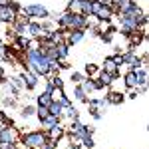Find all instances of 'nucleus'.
Returning <instances> with one entry per match:
<instances>
[{"label": "nucleus", "instance_id": "26", "mask_svg": "<svg viewBox=\"0 0 149 149\" xmlns=\"http://www.w3.org/2000/svg\"><path fill=\"white\" fill-rule=\"evenodd\" d=\"M100 80L105 84V86H109L111 84V80H113V76L109 74V72H102V76H100Z\"/></svg>", "mask_w": 149, "mask_h": 149}, {"label": "nucleus", "instance_id": "10", "mask_svg": "<svg viewBox=\"0 0 149 149\" xmlns=\"http://www.w3.org/2000/svg\"><path fill=\"white\" fill-rule=\"evenodd\" d=\"M84 30H70V34H68V44H78L81 38H84Z\"/></svg>", "mask_w": 149, "mask_h": 149}, {"label": "nucleus", "instance_id": "34", "mask_svg": "<svg viewBox=\"0 0 149 149\" xmlns=\"http://www.w3.org/2000/svg\"><path fill=\"white\" fill-rule=\"evenodd\" d=\"M58 68L60 70H70V64L66 62V60H60V62H58Z\"/></svg>", "mask_w": 149, "mask_h": 149}, {"label": "nucleus", "instance_id": "13", "mask_svg": "<svg viewBox=\"0 0 149 149\" xmlns=\"http://www.w3.org/2000/svg\"><path fill=\"white\" fill-rule=\"evenodd\" d=\"M133 74H135V78H137L139 86H145V84H147V72H145V68H135Z\"/></svg>", "mask_w": 149, "mask_h": 149}, {"label": "nucleus", "instance_id": "39", "mask_svg": "<svg viewBox=\"0 0 149 149\" xmlns=\"http://www.w3.org/2000/svg\"><path fill=\"white\" fill-rule=\"evenodd\" d=\"M0 147H2V141H0Z\"/></svg>", "mask_w": 149, "mask_h": 149}, {"label": "nucleus", "instance_id": "33", "mask_svg": "<svg viewBox=\"0 0 149 149\" xmlns=\"http://www.w3.org/2000/svg\"><path fill=\"white\" fill-rule=\"evenodd\" d=\"M2 103H4L6 107H14V105H16V100H14V97H4Z\"/></svg>", "mask_w": 149, "mask_h": 149}, {"label": "nucleus", "instance_id": "23", "mask_svg": "<svg viewBox=\"0 0 149 149\" xmlns=\"http://www.w3.org/2000/svg\"><path fill=\"white\" fill-rule=\"evenodd\" d=\"M50 84H52V88H62V86H64V80H62L58 74H54V76L50 78Z\"/></svg>", "mask_w": 149, "mask_h": 149}, {"label": "nucleus", "instance_id": "27", "mask_svg": "<svg viewBox=\"0 0 149 149\" xmlns=\"http://www.w3.org/2000/svg\"><path fill=\"white\" fill-rule=\"evenodd\" d=\"M10 84L14 86V88H16V90H22V88H24V81H22V78H20V76L12 78V81H10Z\"/></svg>", "mask_w": 149, "mask_h": 149}, {"label": "nucleus", "instance_id": "11", "mask_svg": "<svg viewBox=\"0 0 149 149\" xmlns=\"http://www.w3.org/2000/svg\"><path fill=\"white\" fill-rule=\"evenodd\" d=\"M28 32L34 36V38H40V36H44V30H42V26L38 22H28Z\"/></svg>", "mask_w": 149, "mask_h": 149}, {"label": "nucleus", "instance_id": "24", "mask_svg": "<svg viewBox=\"0 0 149 149\" xmlns=\"http://www.w3.org/2000/svg\"><path fill=\"white\" fill-rule=\"evenodd\" d=\"M64 109H66V111H64V113L68 115L70 119H76V117H78V109H76V107H74V105H68V107H64Z\"/></svg>", "mask_w": 149, "mask_h": 149}, {"label": "nucleus", "instance_id": "19", "mask_svg": "<svg viewBox=\"0 0 149 149\" xmlns=\"http://www.w3.org/2000/svg\"><path fill=\"white\" fill-rule=\"evenodd\" d=\"M81 90H84L86 93H92L93 90H95V86H93V80H92V78H88V80L84 78V84H81Z\"/></svg>", "mask_w": 149, "mask_h": 149}, {"label": "nucleus", "instance_id": "6", "mask_svg": "<svg viewBox=\"0 0 149 149\" xmlns=\"http://www.w3.org/2000/svg\"><path fill=\"white\" fill-rule=\"evenodd\" d=\"M16 12L12 10L10 6H0V22H4V24H12L14 20H16Z\"/></svg>", "mask_w": 149, "mask_h": 149}, {"label": "nucleus", "instance_id": "25", "mask_svg": "<svg viewBox=\"0 0 149 149\" xmlns=\"http://www.w3.org/2000/svg\"><path fill=\"white\" fill-rule=\"evenodd\" d=\"M32 113H36V107H34V105H26L22 111H20V115H22V117H30Z\"/></svg>", "mask_w": 149, "mask_h": 149}, {"label": "nucleus", "instance_id": "16", "mask_svg": "<svg viewBox=\"0 0 149 149\" xmlns=\"http://www.w3.org/2000/svg\"><path fill=\"white\" fill-rule=\"evenodd\" d=\"M68 12H74V14H81V0H70V4H68Z\"/></svg>", "mask_w": 149, "mask_h": 149}, {"label": "nucleus", "instance_id": "40", "mask_svg": "<svg viewBox=\"0 0 149 149\" xmlns=\"http://www.w3.org/2000/svg\"><path fill=\"white\" fill-rule=\"evenodd\" d=\"M0 60H2V58H0Z\"/></svg>", "mask_w": 149, "mask_h": 149}, {"label": "nucleus", "instance_id": "7", "mask_svg": "<svg viewBox=\"0 0 149 149\" xmlns=\"http://www.w3.org/2000/svg\"><path fill=\"white\" fill-rule=\"evenodd\" d=\"M16 139V129L12 127H0V141L2 143H14Z\"/></svg>", "mask_w": 149, "mask_h": 149}, {"label": "nucleus", "instance_id": "29", "mask_svg": "<svg viewBox=\"0 0 149 149\" xmlns=\"http://www.w3.org/2000/svg\"><path fill=\"white\" fill-rule=\"evenodd\" d=\"M36 113H38V117H40V119H44V117H46V115L50 113V111H48V107H44V105H40V107L36 109Z\"/></svg>", "mask_w": 149, "mask_h": 149}, {"label": "nucleus", "instance_id": "28", "mask_svg": "<svg viewBox=\"0 0 149 149\" xmlns=\"http://www.w3.org/2000/svg\"><path fill=\"white\" fill-rule=\"evenodd\" d=\"M81 141H84V147H86V149H93V139H92V135H86Z\"/></svg>", "mask_w": 149, "mask_h": 149}, {"label": "nucleus", "instance_id": "32", "mask_svg": "<svg viewBox=\"0 0 149 149\" xmlns=\"http://www.w3.org/2000/svg\"><path fill=\"white\" fill-rule=\"evenodd\" d=\"M86 72L93 76V74H97V66H93V64H86Z\"/></svg>", "mask_w": 149, "mask_h": 149}, {"label": "nucleus", "instance_id": "12", "mask_svg": "<svg viewBox=\"0 0 149 149\" xmlns=\"http://www.w3.org/2000/svg\"><path fill=\"white\" fill-rule=\"evenodd\" d=\"M105 100H107V103H113V105H119V103H123V93H119V92H109Z\"/></svg>", "mask_w": 149, "mask_h": 149}, {"label": "nucleus", "instance_id": "3", "mask_svg": "<svg viewBox=\"0 0 149 149\" xmlns=\"http://www.w3.org/2000/svg\"><path fill=\"white\" fill-rule=\"evenodd\" d=\"M22 12L28 16V18H42V20H46L48 16H50L48 8L42 6V4H28V6L22 8Z\"/></svg>", "mask_w": 149, "mask_h": 149}, {"label": "nucleus", "instance_id": "5", "mask_svg": "<svg viewBox=\"0 0 149 149\" xmlns=\"http://www.w3.org/2000/svg\"><path fill=\"white\" fill-rule=\"evenodd\" d=\"M20 78H22L24 88H26V90H34V88H36V84H38V76H36L34 72H30V70H24Z\"/></svg>", "mask_w": 149, "mask_h": 149}, {"label": "nucleus", "instance_id": "2", "mask_svg": "<svg viewBox=\"0 0 149 149\" xmlns=\"http://www.w3.org/2000/svg\"><path fill=\"white\" fill-rule=\"evenodd\" d=\"M22 143L30 149H34V147L40 149V147H44V145H48V137L44 131H30V133L22 135Z\"/></svg>", "mask_w": 149, "mask_h": 149}, {"label": "nucleus", "instance_id": "38", "mask_svg": "<svg viewBox=\"0 0 149 149\" xmlns=\"http://www.w3.org/2000/svg\"><path fill=\"white\" fill-rule=\"evenodd\" d=\"M2 76H4V70H2V66H0V78H2Z\"/></svg>", "mask_w": 149, "mask_h": 149}, {"label": "nucleus", "instance_id": "21", "mask_svg": "<svg viewBox=\"0 0 149 149\" xmlns=\"http://www.w3.org/2000/svg\"><path fill=\"white\" fill-rule=\"evenodd\" d=\"M81 14L86 16L92 14V0H81Z\"/></svg>", "mask_w": 149, "mask_h": 149}, {"label": "nucleus", "instance_id": "31", "mask_svg": "<svg viewBox=\"0 0 149 149\" xmlns=\"http://www.w3.org/2000/svg\"><path fill=\"white\" fill-rule=\"evenodd\" d=\"M72 81H74V84L84 81V74H80V72H72Z\"/></svg>", "mask_w": 149, "mask_h": 149}, {"label": "nucleus", "instance_id": "14", "mask_svg": "<svg viewBox=\"0 0 149 149\" xmlns=\"http://www.w3.org/2000/svg\"><path fill=\"white\" fill-rule=\"evenodd\" d=\"M56 54H58V60H66L68 58V44H64V42L56 44Z\"/></svg>", "mask_w": 149, "mask_h": 149}, {"label": "nucleus", "instance_id": "4", "mask_svg": "<svg viewBox=\"0 0 149 149\" xmlns=\"http://www.w3.org/2000/svg\"><path fill=\"white\" fill-rule=\"evenodd\" d=\"M92 16H97L100 20H109L111 18V8L103 4L102 0H92Z\"/></svg>", "mask_w": 149, "mask_h": 149}, {"label": "nucleus", "instance_id": "20", "mask_svg": "<svg viewBox=\"0 0 149 149\" xmlns=\"http://www.w3.org/2000/svg\"><path fill=\"white\" fill-rule=\"evenodd\" d=\"M74 95H76V100H80V102L88 103V97H86V92L81 90V86H76V90H74Z\"/></svg>", "mask_w": 149, "mask_h": 149}, {"label": "nucleus", "instance_id": "9", "mask_svg": "<svg viewBox=\"0 0 149 149\" xmlns=\"http://www.w3.org/2000/svg\"><path fill=\"white\" fill-rule=\"evenodd\" d=\"M40 121H42V127H44V129H52L54 125L60 123V119H58L56 115H52V113H48L46 117H44V119H40Z\"/></svg>", "mask_w": 149, "mask_h": 149}, {"label": "nucleus", "instance_id": "30", "mask_svg": "<svg viewBox=\"0 0 149 149\" xmlns=\"http://www.w3.org/2000/svg\"><path fill=\"white\" fill-rule=\"evenodd\" d=\"M81 125H84V123H81L80 119L76 117V119H72V125H70V131H78V129H80Z\"/></svg>", "mask_w": 149, "mask_h": 149}, {"label": "nucleus", "instance_id": "17", "mask_svg": "<svg viewBox=\"0 0 149 149\" xmlns=\"http://www.w3.org/2000/svg\"><path fill=\"white\" fill-rule=\"evenodd\" d=\"M50 103H52V95H50L48 92H44V93H40V95H38V105H44V107H48Z\"/></svg>", "mask_w": 149, "mask_h": 149}, {"label": "nucleus", "instance_id": "8", "mask_svg": "<svg viewBox=\"0 0 149 149\" xmlns=\"http://www.w3.org/2000/svg\"><path fill=\"white\" fill-rule=\"evenodd\" d=\"M48 111H50L52 115H56V117H60V115L64 113V105H62L60 100H56V102H52L50 105H48Z\"/></svg>", "mask_w": 149, "mask_h": 149}, {"label": "nucleus", "instance_id": "36", "mask_svg": "<svg viewBox=\"0 0 149 149\" xmlns=\"http://www.w3.org/2000/svg\"><path fill=\"white\" fill-rule=\"evenodd\" d=\"M10 4V0H0V6H8Z\"/></svg>", "mask_w": 149, "mask_h": 149}, {"label": "nucleus", "instance_id": "18", "mask_svg": "<svg viewBox=\"0 0 149 149\" xmlns=\"http://www.w3.org/2000/svg\"><path fill=\"white\" fill-rule=\"evenodd\" d=\"M125 86H127V88H131V90L139 86V84H137V78H135V74H133V72H129V74L125 76Z\"/></svg>", "mask_w": 149, "mask_h": 149}, {"label": "nucleus", "instance_id": "22", "mask_svg": "<svg viewBox=\"0 0 149 149\" xmlns=\"http://www.w3.org/2000/svg\"><path fill=\"white\" fill-rule=\"evenodd\" d=\"M50 95H52V102H56V100H62V97H64V90H62V88H52Z\"/></svg>", "mask_w": 149, "mask_h": 149}, {"label": "nucleus", "instance_id": "1", "mask_svg": "<svg viewBox=\"0 0 149 149\" xmlns=\"http://www.w3.org/2000/svg\"><path fill=\"white\" fill-rule=\"evenodd\" d=\"M58 24H60L62 28H70V30H86V26H88V16H86V14L66 12V14H60Z\"/></svg>", "mask_w": 149, "mask_h": 149}, {"label": "nucleus", "instance_id": "15", "mask_svg": "<svg viewBox=\"0 0 149 149\" xmlns=\"http://www.w3.org/2000/svg\"><path fill=\"white\" fill-rule=\"evenodd\" d=\"M48 131H50V139H54V141L60 139V137H64V127H60V123L54 125L52 129H48Z\"/></svg>", "mask_w": 149, "mask_h": 149}, {"label": "nucleus", "instance_id": "37", "mask_svg": "<svg viewBox=\"0 0 149 149\" xmlns=\"http://www.w3.org/2000/svg\"><path fill=\"white\" fill-rule=\"evenodd\" d=\"M40 149H56L54 145H44V147H40Z\"/></svg>", "mask_w": 149, "mask_h": 149}, {"label": "nucleus", "instance_id": "35", "mask_svg": "<svg viewBox=\"0 0 149 149\" xmlns=\"http://www.w3.org/2000/svg\"><path fill=\"white\" fill-rule=\"evenodd\" d=\"M137 95H139V90H135V92H131V93H129V97H131V100H135Z\"/></svg>", "mask_w": 149, "mask_h": 149}]
</instances>
